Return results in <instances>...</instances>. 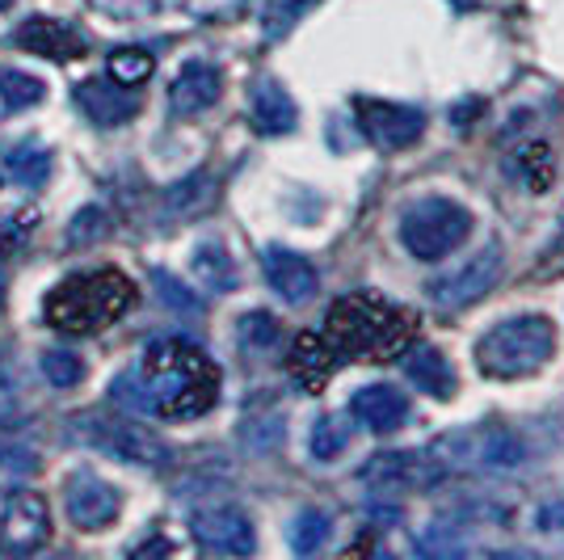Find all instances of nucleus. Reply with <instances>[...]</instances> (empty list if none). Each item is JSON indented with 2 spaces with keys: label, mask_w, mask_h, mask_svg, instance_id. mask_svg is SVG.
<instances>
[{
  "label": "nucleus",
  "mask_w": 564,
  "mask_h": 560,
  "mask_svg": "<svg viewBox=\"0 0 564 560\" xmlns=\"http://www.w3.org/2000/svg\"><path fill=\"white\" fill-rule=\"evenodd\" d=\"M404 375H409V384L417 392H425V397L434 400L455 397V371H451V363L443 358V351H434V346H404Z\"/></svg>",
  "instance_id": "obj_21"
},
{
  "label": "nucleus",
  "mask_w": 564,
  "mask_h": 560,
  "mask_svg": "<svg viewBox=\"0 0 564 560\" xmlns=\"http://www.w3.org/2000/svg\"><path fill=\"white\" fill-rule=\"evenodd\" d=\"M106 72H110V80H118V85L140 89L143 80L156 72V60H152L143 47H118L115 55L106 60Z\"/></svg>",
  "instance_id": "obj_27"
},
{
  "label": "nucleus",
  "mask_w": 564,
  "mask_h": 560,
  "mask_svg": "<svg viewBox=\"0 0 564 560\" xmlns=\"http://www.w3.org/2000/svg\"><path fill=\"white\" fill-rule=\"evenodd\" d=\"M0 304H4V270H0Z\"/></svg>",
  "instance_id": "obj_39"
},
{
  "label": "nucleus",
  "mask_w": 564,
  "mask_h": 560,
  "mask_svg": "<svg viewBox=\"0 0 564 560\" xmlns=\"http://www.w3.org/2000/svg\"><path fill=\"white\" fill-rule=\"evenodd\" d=\"M471 224L476 219H471V211L464 203L430 194V198H417V203L404 207V215H400V245L417 261H443L468 240Z\"/></svg>",
  "instance_id": "obj_6"
},
{
  "label": "nucleus",
  "mask_w": 564,
  "mask_h": 560,
  "mask_svg": "<svg viewBox=\"0 0 564 560\" xmlns=\"http://www.w3.org/2000/svg\"><path fill=\"white\" fill-rule=\"evenodd\" d=\"M556 354V325L543 312H522L497 321L476 342V367L485 379H527L543 371Z\"/></svg>",
  "instance_id": "obj_4"
},
{
  "label": "nucleus",
  "mask_w": 564,
  "mask_h": 560,
  "mask_svg": "<svg viewBox=\"0 0 564 560\" xmlns=\"http://www.w3.org/2000/svg\"><path fill=\"white\" fill-rule=\"evenodd\" d=\"M189 266H194V279L203 282L207 291H215V295L236 291V266L219 240H203V245L194 249V261H189Z\"/></svg>",
  "instance_id": "obj_22"
},
{
  "label": "nucleus",
  "mask_w": 564,
  "mask_h": 560,
  "mask_svg": "<svg viewBox=\"0 0 564 560\" xmlns=\"http://www.w3.org/2000/svg\"><path fill=\"white\" fill-rule=\"evenodd\" d=\"M501 266H506L501 245L489 240L485 249H476L464 261H455L451 270H443L438 279L425 282V295H430V304L443 308V312H459V308L476 304L485 291H494L497 279H501Z\"/></svg>",
  "instance_id": "obj_8"
},
{
  "label": "nucleus",
  "mask_w": 564,
  "mask_h": 560,
  "mask_svg": "<svg viewBox=\"0 0 564 560\" xmlns=\"http://www.w3.org/2000/svg\"><path fill=\"white\" fill-rule=\"evenodd\" d=\"M358 476L376 493H425L447 476V467L430 451H379L362 464Z\"/></svg>",
  "instance_id": "obj_9"
},
{
  "label": "nucleus",
  "mask_w": 564,
  "mask_h": 560,
  "mask_svg": "<svg viewBox=\"0 0 564 560\" xmlns=\"http://www.w3.org/2000/svg\"><path fill=\"white\" fill-rule=\"evenodd\" d=\"M430 455L447 472H485V476H506L518 467L531 464V443L497 421H480V426H464L451 430L438 443L430 446Z\"/></svg>",
  "instance_id": "obj_5"
},
{
  "label": "nucleus",
  "mask_w": 564,
  "mask_h": 560,
  "mask_svg": "<svg viewBox=\"0 0 564 560\" xmlns=\"http://www.w3.org/2000/svg\"><path fill=\"white\" fill-rule=\"evenodd\" d=\"M72 434L94 451H106L118 464H140V467H165L169 464V443L161 434H152L148 426L131 418H101V413H85L72 421Z\"/></svg>",
  "instance_id": "obj_7"
},
{
  "label": "nucleus",
  "mask_w": 564,
  "mask_h": 560,
  "mask_svg": "<svg viewBox=\"0 0 564 560\" xmlns=\"http://www.w3.org/2000/svg\"><path fill=\"white\" fill-rule=\"evenodd\" d=\"M64 510L80 531H101L122 514V493L94 472H72L64 481Z\"/></svg>",
  "instance_id": "obj_12"
},
{
  "label": "nucleus",
  "mask_w": 564,
  "mask_h": 560,
  "mask_svg": "<svg viewBox=\"0 0 564 560\" xmlns=\"http://www.w3.org/2000/svg\"><path fill=\"white\" fill-rule=\"evenodd\" d=\"M51 539V506L43 493L18 489L0 514V557H30L47 548Z\"/></svg>",
  "instance_id": "obj_10"
},
{
  "label": "nucleus",
  "mask_w": 564,
  "mask_h": 560,
  "mask_svg": "<svg viewBox=\"0 0 564 560\" xmlns=\"http://www.w3.org/2000/svg\"><path fill=\"white\" fill-rule=\"evenodd\" d=\"M189 531H194V539L207 552H219V557H249L258 548L249 514L236 510V506H207V510H198L189 518Z\"/></svg>",
  "instance_id": "obj_13"
},
{
  "label": "nucleus",
  "mask_w": 564,
  "mask_h": 560,
  "mask_svg": "<svg viewBox=\"0 0 564 560\" xmlns=\"http://www.w3.org/2000/svg\"><path fill=\"white\" fill-rule=\"evenodd\" d=\"M182 0H94V9H101L106 18H118V22H140V18H156Z\"/></svg>",
  "instance_id": "obj_31"
},
{
  "label": "nucleus",
  "mask_w": 564,
  "mask_h": 560,
  "mask_svg": "<svg viewBox=\"0 0 564 560\" xmlns=\"http://www.w3.org/2000/svg\"><path fill=\"white\" fill-rule=\"evenodd\" d=\"M531 531L547 539L552 548H564V497H547L531 514Z\"/></svg>",
  "instance_id": "obj_32"
},
{
  "label": "nucleus",
  "mask_w": 564,
  "mask_h": 560,
  "mask_svg": "<svg viewBox=\"0 0 564 560\" xmlns=\"http://www.w3.org/2000/svg\"><path fill=\"white\" fill-rule=\"evenodd\" d=\"M337 367H341V354L325 342V333H300L291 354H286V371L304 392H321Z\"/></svg>",
  "instance_id": "obj_19"
},
{
  "label": "nucleus",
  "mask_w": 564,
  "mask_h": 560,
  "mask_svg": "<svg viewBox=\"0 0 564 560\" xmlns=\"http://www.w3.org/2000/svg\"><path fill=\"white\" fill-rule=\"evenodd\" d=\"M9 4H13V0H0V9H9Z\"/></svg>",
  "instance_id": "obj_40"
},
{
  "label": "nucleus",
  "mask_w": 564,
  "mask_h": 560,
  "mask_svg": "<svg viewBox=\"0 0 564 560\" xmlns=\"http://www.w3.org/2000/svg\"><path fill=\"white\" fill-rule=\"evenodd\" d=\"M0 101L13 106V110H25L34 101H43V80L30 76V72L18 68H0Z\"/></svg>",
  "instance_id": "obj_29"
},
{
  "label": "nucleus",
  "mask_w": 564,
  "mask_h": 560,
  "mask_svg": "<svg viewBox=\"0 0 564 560\" xmlns=\"http://www.w3.org/2000/svg\"><path fill=\"white\" fill-rule=\"evenodd\" d=\"M307 446H312V455H316L321 464H333V460L350 446V413H346V418H341V413H325V418H316Z\"/></svg>",
  "instance_id": "obj_26"
},
{
  "label": "nucleus",
  "mask_w": 564,
  "mask_h": 560,
  "mask_svg": "<svg viewBox=\"0 0 564 560\" xmlns=\"http://www.w3.org/2000/svg\"><path fill=\"white\" fill-rule=\"evenodd\" d=\"M249 115H253V127H258L261 136H286L300 122L295 97L286 94L279 80H270V76H261L258 85L249 89Z\"/></svg>",
  "instance_id": "obj_20"
},
{
  "label": "nucleus",
  "mask_w": 564,
  "mask_h": 560,
  "mask_svg": "<svg viewBox=\"0 0 564 560\" xmlns=\"http://www.w3.org/2000/svg\"><path fill=\"white\" fill-rule=\"evenodd\" d=\"M518 173H522V182H527L531 190H543L547 182H552L556 164H552V157H547V148H543V143H535V148H527V152H522Z\"/></svg>",
  "instance_id": "obj_35"
},
{
  "label": "nucleus",
  "mask_w": 564,
  "mask_h": 560,
  "mask_svg": "<svg viewBox=\"0 0 564 560\" xmlns=\"http://www.w3.org/2000/svg\"><path fill=\"white\" fill-rule=\"evenodd\" d=\"M261 270H265V282L274 287V295H279L282 304L300 308V304H307V300H316V291H321L316 266H312L304 254H295V249L270 245V249L261 254Z\"/></svg>",
  "instance_id": "obj_14"
},
{
  "label": "nucleus",
  "mask_w": 564,
  "mask_h": 560,
  "mask_svg": "<svg viewBox=\"0 0 564 560\" xmlns=\"http://www.w3.org/2000/svg\"><path fill=\"white\" fill-rule=\"evenodd\" d=\"M4 173H9L18 186H30V190L43 186L51 177V152L34 140L13 143V148L4 152Z\"/></svg>",
  "instance_id": "obj_23"
},
{
  "label": "nucleus",
  "mask_w": 564,
  "mask_h": 560,
  "mask_svg": "<svg viewBox=\"0 0 564 560\" xmlns=\"http://www.w3.org/2000/svg\"><path fill=\"white\" fill-rule=\"evenodd\" d=\"M417 543V552L425 557H459V552H468V527L464 523H455V518H443V523H425V531L413 536Z\"/></svg>",
  "instance_id": "obj_25"
},
{
  "label": "nucleus",
  "mask_w": 564,
  "mask_h": 560,
  "mask_svg": "<svg viewBox=\"0 0 564 560\" xmlns=\"http://www.w3.org/2000/svg\"><path fill=\"white\" fill-rule=\"evenodd\" d=\"M329 531H333V518L325 510H316V506H307L291 518V527H286V539H291V552H300V557H316L325 543H329Z\"/></svg>",
  "instance_id": "obj_24"
},
{
  "label": "nucleus",
  "mask_w": 564,
  "mask_h": 560,
  "mask_svg": "<svg viewBox=\"0 0 564 560\" xmlns=\"http://www.w3.org/2000/svg\"><path fill=\"white\" fill-rule=\"evenodd\" d=\"M354 115L362 136L371 140V148L379 152H400L409 143L422 140L425 115L417 106H400V101H379V97H358L354 101Z\"/></svg>",
  "instance_id": "obj_11"
},
{
  "label": "nucleus",
  "mask_w": 564,
  "mask_h": 560,
  "mask_svg": "<svg viewBox=\"0 0 564 560\" xmlns=\"http://www.w3.org/2000/svg\"><path fill=\"white\" fill-rule=\"evenodd\" d=\"M34 472H39V455L30 446L0 439V489H22Z\"/></svg>",
  "instance_id": "obj_28"
},
{
  "label": "nucleus",
  "mask_w": 564,
  "mask_h": 560,
  "mask_svg": "<svg viewBox=\"0 0 564 560\" xmlns=\"http://www.w3.org/2000/svg\"><path fill=\"white\" fill-rule=\"evenodd\" d=\"M43 375L55 388H76L85 379V363H80V354L72 351H47L43 354Z\"/></svg>",
  "instance_id": "obj_33"
},
{
  "label": "nucleus",
  "mask_w": 564,
  "mask_h": 560,
  "mask_svg": "<svg viewBox=\"0 0 564 560\" xmlns=\"http://www.w3.org/2000/svg\"><path fill=\"white\" fill-rule=\"evenodd\" d=\"M219 94H224L219 68L203 64V60H189L186 68L173 76V85H169V110L177 118L203 115V110H212L215 101H219Z\"/></svg>",
  "instance_id": "obj_17"
},
{
  "label": "nucleus",
  "mask_w": 564,
  "mask_h": 560,
  "mask_svg": "<svg viewBox=\"0 0 564 560\" xmlns=\"http://www.w3.org/2000/svg\"><path fill=\"white\" fill-rule=\"evenodd\" d=\"M135 304V282L122 270H80L55 282L43 304L51 329L59 333H97V329L115 325L127 308Z\"/></svg>",
  "instance_id": "obj_3"
},
{
  "label": "nucleus",
  "mask_w": 564,
  "mask_h": 560,
  "mask_svg": "<svg viewBox=\"0 0 564 560\" xmlns=\"http://www.w3.org/2000/svg\"><path fill=\"white\" fill-rule=\"evenodd\" d=\"M140 388L152 418L189 421L219 400V367L186 337H161L140 358Z\"/></svg>",
  "instance_id": "obj_1"
},
{
  "label": "nucleus",
  "mask_w": 564,
  "mask_h": 560,
  "mask_svg": "<svg viewBox=\"0 0 564 560\" xmlns=\"http://www.w3.org/2000/svg\"><path fill=\"white\" fill-rule=\"evenodd\" d=\"M13 43L22 51H30V55L55 60V64H72V60H80V55L89 51L80 30L55 22V18H25V22L18 25V34H13Z\"/></svg>",
  "instance_id": "obj_16"
},
{
  "label": "nucleus",
  "mask_w": 564,
  "mask_h": 560,
  "mask_svg": "<svg viewBox=\"0 0 564 560\" xmlns=\"http://www.w3.org/2000/svg\"><path fill=\"white\" fill-rule=\"evenodd\" d=\"M350 418L371 434H392L409 421V400L392 384H367L350 397Z\"/></svg>",
  "instance_id": "obj_18"
},
{
  "label": "nucleus",
  "mask_w": 564,
  "mask_h": 560,
  "mask_svg": "<svg viewBox=\"0 0 564 560\" xmlns=\"http://www.w3.org/2000/svg\"><path fill=\"white\" fill-rule=\"evenodd\" d=\"M30 233V219L25 215H0V254H9V249H18Z\"/></svg>",
  "instance_id": "obj_38"
},
{
  "label": "nucleus",
  "mask_w": 564,
  "mask_h": 560,
  "mask_svg": "<svg viewBox=\"0 0 564 560\" xmlns=\"http://www.w3.org/2000/svg\"><path fill=\"white\" fill-rule=\"evenodd\" d=\"M325 342L346 358H397L413 342V321L376 295H346L325 316Z\"/></svg>",
  "instance_id": "obj_2"
},
{
  "label": "nucleus",
  "mask_w": 564,
  "mask_h": 560,
  "mask_svg": "<svg viewBox=\"0 0 564 560\" xmlns=\"http://www.w3.org/2000/svg\"><path fill=\"white\" fill-rule=\"evenodd\" d=\"M72 97H76V106L85 110V118L89 122H97V127H122L127 118H135V110H140V94L135 89H127V85H118V80H101V76H89V80H80L76 89H72Z\"/></svg>",
  "instance_id": "obj_15"
},
{
  "label": "nucleus",
  "mask_w": 564,
  "mask_h": 560,
  "mask_svg": "<svg viewBox=\"0 0 564 560\" xmlns=\"http://www.w3.org/2000/svg\"><path fill=\"white\" fill-rule=\"evenodd\" d=\"M240 342L253 346V351H270V346L279 342V321H274L270 312H249V316L240 321Z\"/></svg>",
  "instance_id": "obj_34"
},
{
  "label": "nucleus",
  "mask_w": 564,
  "mask_h": 560,
  "mask_svg": "<svg viewBox=\"0 0 564 560\" xmlns=\"http://www.w3.org/2000/svg\"><path fill=\"white\" fill-rule=\"evenodd\" d=\"M152 282L161 287V300H165L173 312H186V316H194V312L203 308V304H198V295H194V291H186V287L173 279V274H165V270H152Z\"/></svg>",
  "instance_id": "obj_36"
},
{
  "label": "nucleus",
  "mask_w": 564,
  "mask_h": 560,
  "mask_svg": "<svg viewBox=\"0 0 564 560\" xmlns=\"http://www.w3.org/2000/svg\"><path fill=\"white\" fill-rule=\"evenodd\" d=\"M97 236H106V215L97 207H85L68 228V245H89Z\"/></svg>",
  "instance_id": "obj_37"
},
{
  "label": "nucleus",
  "mask_w": 564,
  "mask_h": 560,
  "mask_svg": "<svg viewBox=\"0 0 564 560\" xmlns=\"http://www.w3.org/2000/svg\"><path fill=\"white\" fill-rule=\"evenodd\" d=\"M207 203H212V177L207 173H194L186 182H177L165 198L169 215H194V211H203Z\"/></svg>",
  "instance_id": "obj_30"
}]
</instances>
